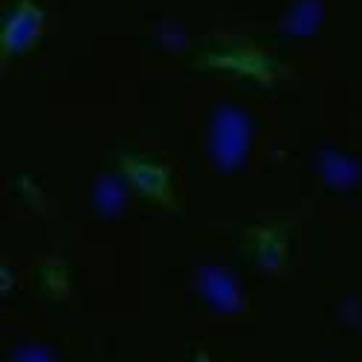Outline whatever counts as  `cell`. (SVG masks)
I'll list each match as a JSON object with an SVG mask.
<instances>
[{
    "label": "cell",
    "mask_w": 362,
    "mask_h": 362,
    "mask_svg": "<svg viewBox=\"0 0 362 362\" xmlns=\"http://www.w3.org/2000/svg\"><path fill=\"white\" fill-rule=\"evenodd\" d=\"M38 33V12H33V9H21V12H15V18L9 21V35H6V44L9 47H15V49H21L23 44H29L33 41V35Z\"/></svg>",
    "instance_id": "obj_3"
},
{
    "label": "cell",
    "mask_w": 362,
    "mask_h": 362,
    "mask_svg": "<svg viewBox=\"0 0 362 362\" xmlns=\"http://www.w3.org/2000/svg\"><path fill=\"white\" fill-rule=\"evenodd\" d=\"M200 284H203V293L212 298L215 308H223V310H235L238 308V287L232 284V279L221 269H206L200 276Z\"/></svg>",
    "instance_id": "obj_2"
},
{
    "label": "cell",
    "mask_w": 362,
    "mask_h": 362,
    "mask_svg": "<svg viewBox=\"0 0 362 362\" xmlns=\"http://www.w3.org/2000/svg\"><path fill=\"white\" fill-rule=\"evenodd\" d=\"M212 148H215L218 163H223V165H235L240 157H244V151H247V122L238 110L223 107L218 113Z\"/></svg>",
    "instance_id": "obj_1"
},
{
    "label": "cell",
    "mask_w": 362,
    "mask_h": 362,
    "mask_svg": "<svg viewBox=\"0 0 362 362\" xmlns=\"http://www.w3.org/2000/svg\"><path fill=\"white\" fill-rule=\"evenodd\" d=\"M194 362H209V359H206V356H197V359H194Z\"/></svg>",
    "instance_id": "obj_4"
}]
</instances>
